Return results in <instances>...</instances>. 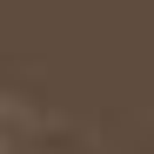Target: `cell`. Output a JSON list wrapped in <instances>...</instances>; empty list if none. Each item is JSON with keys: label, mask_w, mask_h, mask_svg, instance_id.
Wrapping results in <instances>:
<instances>
[{"label": "cell", "mask_w": 154, "mask_h": 154, "mask_svg": "<svg viewBox=\"0 0 154 154\" xmlns=\"http://www.w3.org/2000/svg\"><path fill=\"white\" fill-rule=\"evenodd\" d=\"M0 154H7V134H0Z\"/></svg>", "instance_id": "6da1fadb"}]
</instances>
